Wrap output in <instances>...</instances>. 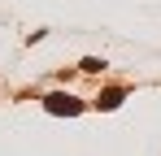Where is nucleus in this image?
I'll return each mask as SVG.
<instances>
[{"label":"nucleus","mask_w":161,"mask_h":156,"mask_svg":"<svg viewBox=\"0 0 161 156\" xmlns=\"http://www.w3.org/2000/svg\"><path fill=\"white\" fill-rule=\"evenodd\" d=\"M48 108H53V113H79V100H70V96H48Z\"/></svg>","instance_id":"obj_1"},{"label":"nucleus","mask_w":161,"mask_h":156,"mask_svg":"<svg viewBox=\"0 0 161 156\" xmlns=\"http://www.w3.org/2000/svg\"><path fill=\"white\" fill-rule=\"evenodd\" d=\"M100 108H118V104H122V87H109V91H100Z\"/></svg>","instance_id":"obj_2"}]
</instances>
